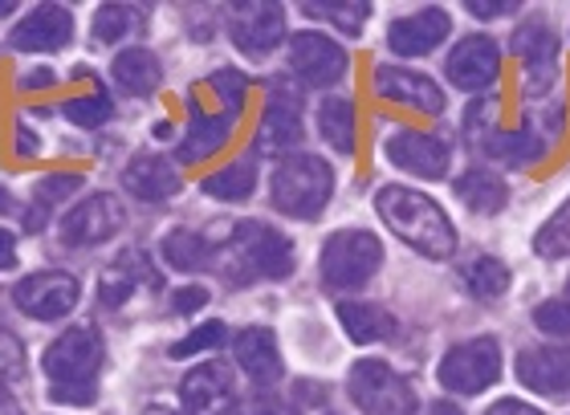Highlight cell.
Masks as SVG:
<instances>
[{
    "instance_id": "45",
    "label": "cell",
    "mask_w": 570,
    "mask_h": 415,
    "mask_svg": "<svg viewBox=\"0 0 570 415\" xmlns=\"http://www.w3.org/2000/svg\"><path fill=\"white\" fill-rule=\"evenodd\" d=\"M485 415H542V412L530 404H518V399H501V404H493Z\"/></svg>"
},
{
    "instance_id": "5",
    "label": "cell",
    "mask_w": 570,
    "mask_h": 415,
    "mask_svg": "<svg viewBox=\"0 0 570 415\" xmlns=\"http://www.w3.org/2000/svg\"><path fill=\"white\" fill-rule=\"evenodd\" d=\"M383 265V245L363 228L351 233H334L322 249V281L331 289H358L375 277V269Z\"/></svg>"
},
{
    "instance_id": "39",
    "label": "cell",
    "mask_w": 570,
    "mask_h": 415,
    "mask_svg": "<svg viewBox=\"0 0 570 415\" xmlns=\"http://www.w3.org/2000/svg\"><path fill=\"white\" fill-rule=\"evenodd\" d=\"M534 326L547 334H559V338H570V302L567 297L542 302V306L534 309Z\"/></svg>"
},
{
    "instance_id": "2",
    "label": "cell",
    "mask_w": 570,
    "mask_h": 415,
    "mask_svg": "<svg viewBox=\"0 0 570 415\" xmlns=\"http://www.w3.org/2000/svg\"><path fill=\"white\" fill-rule=\"evenodd\" d=\"M107 346L90 326H73L46 350V375L53 383V399L73 407H90L98 392V370H102Z\"/></svg>"
},
{
    "instance_id": "44",
    "label": "cell",
    "mask_w": 570,
    "mask_h": 415,
    "mask_svg": "<svg viewBox=\"0 0 570 415\" xmlns=\"http://www.w3.org/2000/svg\"><path fill=\"white\" fill-rule=\"evenodd\" d=\"M240 415H294V407L285 404V399H274V395H262V399H253Z\"/></svg>"
},
{
    "instance_id": "40",
    "label": "cell",
    "mask_w": 570,
    "mask_h": 415,
    "mask_svg": "<svg viewBox=\"0 0 570 415\" xmlns=\"http://www.w3.org/2000/svg\"><path fill=\"white\" fill-rule=\"evenodd\" d=\"M216 90V95L225 98L228 102V115H237L240 110V102H245V90H249V82H245V73H237V70H220V73H213V82H208Z\"/></svg>"
},
{
    "instance_id": "21",
    "label": "cell",
    "mask_w": 570,
    "mask_h": 415,
    "mask_svg": "<svg viewBox=\"0 0 570 415\" xmlns=\"http://www.w3.org/2000/svg\"><path fill=\"white\" fill-rule=\"evenodd\" d=\"M302 139V107L289 90H282V82L269 86V107L262 119V151H285Z\"/></svg>"
},
{
    "instance_id": "30",
    "label": "cell",
    "mask_w": 570,
    "mask_h": 415,
    "mask_svg": "<svg viewBox=\"0 0 570 415\" xmlns=\"http://www.w3.org/2000/svg\"><path fill=\"white\" fill-rule=\"evenodd\" d=\"M318 131L334 151H355V107L346 98H326L318 110Z\"/></svg>"
},
{
    "instance_id": "12",
    "label": "cell",
    "mask_w": 570,
    "mask_h": 415,
    "mask_svg": "<svg viewBox=\"0 0 570 415\" xmlns=\"http://www.w3.org/2000/svg\"><path fill=\"white\" fill-rule=\"evenodd\" d=\"M228 33H233L237 49L265 58L285 41V9L282 4H237L228 17Z\"/></svg>"
},
{
    "instance_id": "51",
    "label": "cell",
    "mask_w": 570,
    "mask_h": 415,
    "mask_svg": "<svg viewBox=\"0 0 570 415\" xmlns=\"http://www.w3.org/2000/svg\"><path fill=\"white\" fill-rule=\"evenodd\" d=\"M142 415H176V412H167V407H147Z\"/></svg>"
},
{
    "instance_id": "11",
    "label": "cell",
    "mask_w": 570,
    "mask_h": 415,
    "mask_svg": "<svg viewBox=\"0 0 570 415\" xmlns=\"http://www.w3.org/2000/svg\"><path fill=\"white\" fill-rule=\"evenodd\" d=\"M289 66L302 82L334 86L346 73V49L322 33H294L289 37Z\"/></svg>"
},
{
    "instance_id": "41",
    "label": "cell",
    "mask_w": 570,
    "mask_h": 415,
    "mask_svg": "<svg viewBox=\"0 0 570 415\" xmlns=\"http://www.w3.org/2000/svg\"><path fill=\"white\" fill-rule=\"evenodd\" d=\"M17 370H21V346L12 343L9 334H0V399H9V383L17 379Z\"/></svg>"
},
{
    "instance_id": "4",
    "label": "cell",
    "mask_w": 570,
    "mask_h": 415,
    "mask_svg": "<svg viewBox=\"0 0 570 415\" xmlns=\"http://www.w3.org/2000/svg\"><path fill=\"white\" fill-rule=\"evenodd\" d=\"M334 191V171L322 164L318 155H294L282 159L274 171V204L277 213L294 216V220H314L322 208L331 204Z\"/></svg>"
},
{
    "instance_id": "1",
    "label": "cell",
    "mask_w": 570,
    "mask_h": 415,
    "mask_svg": "<svg viewBox=\"0 0 570 415\" xmlns=\"http://www.w3.org/2000/svg\"><path fill=\"white\" fill-rule=\"evenodd\" d=\"M375 208H380L383 225L392 228L395 237L412 245L416 253L432 257V261H449L456 253V228L432 196L416 188H400V184H387V188L375 191Z\"/></svg>"
},
{
    "instance_id": "46",
    "label": "cell",
    "mask_w": 570,
    "mask_h": 415,
    "mask_svg": "<svg viewBox=\"0 0 570 415\" xmlns=\"http://www.w3.org/2000/svg\"><path fill=\"white\" fill-rule=\"evenodd\" d=\"M53 82H58V73H53V70H37V73H24L21 90H49Z\"/></svg>"
},
{
    "instance_id": "37",
    "label": "cell",
    "mask_w": 570,
    "mask_h": 415,
    "mask_svg": "<svg viewBox=\"0 0 570 415\" xmlns=\"http://www.w3.org/2000/svg\"><path fill=\"white\" fill-rule=\"evenodd\" d=\"M66 119L70 122H78V127H102V122L110 119V98L102 95V90H95V95H78V98H70L66 102Z\"/></svg>"
},
{
    "instance_id": "16",
    "label": "cell",
    "mask_w": 570,
    "mask_h": 415,
    "mask_svg": "<svg viewBox=\"0 0 570 415\" xmlns=\"http://www.w3.org/2000/svg\"><path fill=\"white\" fill-rule=\"evenodd\" d=\"M452 21L444 9H420L412 12V17H400V21L387 29V46H392V53H400V58H424V53H432V49L449 37Z\"/></svg>"
},
{
    "instance_id": "8",
    "label": "cell",
    "mask_w": 570,
    "mask_h": 415,
    "mask_svg": "<svg viewBox=\"0 0 570 415\" xmlns=\"http://www.w3.org/2000/svg\"><path fill=\"white\" fill-rule=\"evenodd\" d=\"M127 225V213H122V200L119 196H110V191H98L90 200H82L73 213H66L61 220V237L86 249V245H102L110 240L115 233H122Z\"/></svg>"
},
{
    "instance_id": "6",
    "label": "cell",
    "mask_w": 570,
    "mask_h": 415,
    "mask_svg": "<svg viewBox=\"0 0 570 415\" xmlns=\"http://www.w3.org/2000/svg\"><path fill=\"white\" fill-rule=\"evenodd\" d=\"M351 399L367 415H416V395H412V383L392 370L387 363H375V358H363L351 370Z\"/></svg>"
},
{
    "instance_id": "9",
    "label": "cell",
    "mask_w": 570,
    "mask_h": 415,
    "mask_svg": "<svg viewBox=\"0 0 570 415\" xmlns=\"http://www.w3.org/2000/svg\"><path fill=\"white\" fill-rule=\"evenodd\" d=\"M12 297H17V309H21V314H29V318L58 322V318H66L73 306H78V281H73L70 274L49 269V274L24 277V281L12 289Z\"/></svg>"
},
{
    "instance_id": "19",
    "label": "cell",
    "mask_w": 570,
    "mask_h": 415,
    "mask_svg": "<svg viewBox=\"0 0 570 415\" xmlns=\"http://www.w3.org/2000/svg\"><path fill=\"white\" fill-rule=\"evenodd\" d=\"M375 90H380L383 98L400 102V107L424 110V115H440V110H444V95H440V86L428 82L424 73H416V70L380 66V70H375Z\"/></svg>"
},
{
    "instance_id": "26",
    "label": "cell",
    "mask_w": 570,
    "mask_h": 415,
    "mask_svg": "<svg viewBox=\"0 0 570 415\" xmlns=\"http://www.w3.org/2000/svg\"><path fill=\"white\" fill-rule=\"evenodd\" d=\"M456 196H461L473 213L481 216H493L505 208V200H510V191H505V179L493 176L489 167H476V171H469V176L456 179Z\"/></svg>"
},
{
    "instance_id": "14",
    "label": "cell",
    "mask_w": 570,
    "mask_h": 415,
    "mask_svg": "<svg viewBox=\"0 0 570 415\" xmlns=\"http://www.w3.org/2000/svg\"><path fill=\"white\" fill-rule=\"evenodd\" d=\"M387 159L420 179H444L452 147H449V139H440V135L400 131V135H392V142H387Z\"/></svg>"
},
{
    "instance_id": "43",
    "label": "cell",
    "mask_w": 570,
    "mask_h": 415,
    "mask_svg": "<svg viewBox=\"0 0 570 415\" xmlns=\"http://www.w3.org/2000/svg\"><path fill=\"white\" fill-rule=\"evenodd\" d=\"M171 306H176V314H196V309L208 306V289H200V285H191V289H179Z\"/></svg>"
},
{
    "instance_id": "35",
    "label": "cell",
    "mask_w": 570,
    "mask_h": 415,
    "mask_svg": "<svg viewBox=\"0 0 570 415\" xmlns=\"http://www.w3.org/2000/svg\"><path fill=\"white\" fill-rule=\"evenodd\" d=\"M139 29V12L127 9V4H102L95 17V37L102 41V46H110V41H119V37L135 33Z\"/></svg>"
},
{
    "instance_id": "48",
    "label": "cell",
    "mask_w": 570,
    "mask_h": 415,
    "mask_svg": "<svg viewBox=\"0 0 570 415\" xmlns=\"http://www.w3.org/2000/svg\"><path fill=\"white\" fill-rule=\"evenodd\" d=\"M17 155H37V139H33V131H17Z\"/></svg>"
},
{
    "instance_id": "36",
    "label": "cell",
    "mask_w": 570,
    "mask_h": 415,
    "mask_svg": "<svg viewBox=\"0 0 570 415\" xmlns=\"http://www.w3.org/2000/svg\"><path fill=\"white\" fill-rule=\"evenodd\" d=\"M309 17H318V21H334L343 33L355 37L363 24H367L371 17V4H338V0H331V4H306Z\"/></svg>"
},
{
    "instance_id": "34",
    "label": "cell",
    "mask_w": 570,
    "mask_h": 415,
    "mask_svg": "<svg viewBox=\"0 0 570 415\" xmlns=\"http://www.w3.org/2000/svg\"><path fill=\"white\" fill-rule=\"evenodd\" d=\"M78 188H82V176H46L41 184H37V191H33L37 213L24 216V228H41V213H46L49 204L66 200V196H73Z\"/></svg>"
},
{
    "instance_id": "38",
    "label": "cell",
    "mask_w": 570,
    "mask_h": 415,
    "mask_svg": "<svg viewBox=\"0 0 570 415\" xmlns=\"http://www.w3.org/2000/svg\"><path fill=\"white\" fill-rule=\"evenodd\" d=\"M225 338H228L225 322H208L200 330H191L188 338H179L171 346V358H188V355H200V350H213V346H225Z\"/></svg>"
},
{
    "instance_id": "49",
    "label": "cell",
    "mask_w": 570,
    "mask_h": 415,
    "mask_svg": "<svg viewBox=\"0 0 570 415\" xmlns=\"http://www.w3.org/2000/svg\"><path fill=\"white\" fill-rule=\"evenodd\" d=\"M420 415H461V407H456V404H432V407H424Z\"/></svg>"
},
{
    "instance_id": "22",
    "label": "cell",
    "mask_w": 570,
    "mask_h": 415,
    "mask_svg": "<svg viewBox=\"0 0 570 415\" xmlns=\"http://www.w3.org/2000/svg\"><path fill=\"white\" fill-rule=\"evenodd\" d=\"M135 285L159 289V277H155V269L147 265V253L142 249H127L122 257H115V261L107 265V274L98 281V297H102L107 306H119V302L131 297Z\"/></svg>"
},
{
    "instance_id": "50",
    "label": "cell",
    "mask_w": 570,
    "mask_h": 415,
    "mask_svg": "<svg viewBox=\"0 0 570 415\" xmlns=\"http://www.w3.org/2000/svg\"><path fill=\"white\" fill-rule=\"evenodd\" d=\"M9 208H12V200H9V191L0 188V213H9Z\"/></svg>"
},
{
    "instance_id": "52",
    "label": "cell",
    "mask_w": 570,
    "mask_h": 415,
    "mask_svg": "<svg viewBox=\"0 0 570 415\" xmlns=\"http://www.w3.org/2000/svg\"><path fill=\"white\" fill-rule=\"evenodd\" d=\"M4 12H12V0H0V17H4Z\"/></svg>"
},
{
    "instance_id": "42",
    "label": "cell",
    "mask_w": 570,
    "mask_h": 415,
    "mask_svg": "<svg viewBox=\"0 0 570 415\" xmlns=\"http://www.w3.org/2000/svg\"><path fill=\"white\" fill-rule=\"evenodd\" d=\"M469 12L481 17V21H498V17H510L513 4L510 0H469Z\"/></svg>"
},
{
    "instance_id": "10",
    "label": "cell",
    "mask_w": 570,
    "mask_h": 415,
    "mask_svg": "<svg viewBox=\"0 0 570 415\" xmlns=\"http://www.w3.org/2000/svg\"><path fill=\"white\" fill-rule=\"evenodd\" d=\"M513 53L525 66V95H547L559 78V41L550 33L547 21H525L513 33Z\"/></svg>"
},
{
    "instance_id": "17",
    "label": "cell",
    "mask_w": 570,
    "mask_h": 415,
    "mask_svg": "<svg viewBox=\"0 0 570 415\" xmlns=\"http://www.w3.org/2000/svg\"><path fill=\"white\" fill-rule=\"evenodd\" d=\"M501 53L489 37H464L461 46L449 53V82L461 90H485L498 82Z\"/></svg>"
},
{
    "instance_id": "18",
    "label": "cell",
    "mask_w": 570,
    "mask_h": 415,
    "mask_svg": "<svg viewBox=\"0 0 570 415\" xmlns=\"http://www.w3.org/2000/svg\"><path fill=\"white\" fill-rule=\"evenodd\" d=\"M73 37V17L58 4H41L24 17L17 29H12V49H24V53H53V49H66Z\"/></svg>"
},
{
    "instance_id": "32",
    "label": "cell",
    "mask_w": 570,
    "mask_h": 415,
    "mask_svg": "<svg viewBox=\"0 0 570 415\" xmlns=\"http://www.w3.org/2000/svg\"><path fill=\"white\" fill-rule=\"evenodd\" d=\"M253 188H257V167L249 159H240V164L204 179V191L216 196V200H245V196H253Z\"/></svg>"
},
{
    "instance_id": "24",
    "label": "cell",
    "mask_w": 570,
    "mask_h": 415,
    "mask_svg": "<svg viewBox=\"0 0 570 415\" xmlns=\"http://www.w3.org/2000/svg\"><path fill=\"white\" fill-rule=\"evenodd\" d=\"M338 322L351 343L371 346V343H387L395 334V318L383 306H371V302H343L338 306Z\"/></svg>"
},
{
    "instance_id": "13",
    "label": "cell",
    "mask_w": 570,
    "mask_h": 415,
    "mask_svg": "<svg viewBox=\"0 0 570 415\" xmlns=\"http://www.w3.org/2000/svg\"><path fill=\"white\" fill-rule=\"evenodd\" d=\"M179 395H184L188 415H233L237 412V383H233V370L220 367V363H200V367L184 379Z\"/></svg>"
},
{
    "instance_id": "23",
    "label": "cell",
    "mask_w": 570,
    "mask_h": 415,
    "mask_svg": "<svg viewBox=\"0 0 570 415\" xmlns=\"http://www.w3.org/2000/svg\"><path fill=\"white\" fill-rule=\"evenodd\" d=\"M237 363H240V370H245L253 383H262V387L282 379L277 338L269 330H262V326H253V330H245L237 338Z\"/></svg>"
},
{
    "instance_id": "15",
    "label": "cell",
    "mask_w": 570,
    "mask_h": 415,
    "mask_svg": "<svg viewBox=\"0 0 570 415\" xmlns=\"http://www.w3.org/2000/svg\"><path fill=\"white\" fill-rule=\"evenodd\" d=\"M518 379L538 395L570 399V346H534L518 358Z\"/></svg>"
},
{
    "instance_id": "20",
    "label": "cell",
    "mask_w": 570,
    "mask_h": 415,
    "mask_svg": "<svg viewBox=\"0 0 570 415\" xmlns=\"http://www.w3.org/2000/svg\"><path fill=\"white\" fill-rule=\"evenodd\" d=\"M122 188L147 204H159L179 191V171L171 159H159V155H135L131 164H127V171H122Z\"/></svg>"
},
{
    "instance_id": "7",
    "label": "cell",
    "mask_w": 570,
    "mask_h": 415,
    "mask_svg": "<svg viewBox=\"0 0 570 415\" xmlns=\"http://www.w3.org/2000/svg\"><path fill=\"white\" fill-rule=\"evenodd\" d=\"M501 379V350L493 338H473V343L452 346L440 358V387L452 395H476Z\"/></svg>"
},
{
    "instance_id": "25",
    "label": "cell",
    "mask_w": 570,
    "mask_h": 415,
    "mask_svg": "<svg viewBox=\"0 0 570 415\" xmlns=\"http://www.w3.org/2000/svg\"><path fill=\"white\" fill-rule=\"evenodd\" d=\"M228 131H233V115H204L200 107H191V127L188 139L179 142V159L184 164H200L208 155H216L228 142Z\"/></svg>"
},
{
    "instance_id": "27",
    "label": "cell",
    "mask_w": 570,
    "mask_h": 415,
    "mask_svg": "<svg viewBox=\"0 0 570 415\" xmlns=\"http://www.w3.org/2000/svg\"><path fill=\"white\" fill-rule=\"evenodd\" d=\"M476 147H485V155L510 167H530L547 155V139H538L534 131H489L485 142H476Z\"/></svg>"
},
{
    "instance_id": "28",
    "label": "cell",
    "mask_w": 570,
    "mask_h": 415,
    "mask_svg": "<svg viewBox=\"0 0 570 415\" xmlns=\"http://www.w3.org/2000/svg\"><path fill=\"white\" fill-rule=\"evenodd\" d=\"M115 82L127 90V95H151L159 86V61H155L151 49H122L115 58Z\"/></svg>"
},
{
    "instance_id": "29",
    "label": "cell",
    "mask_w": 570,
    "mask_h": 415,
    "mask_svg": "<svg viewBox=\"0 0 570 415\" xmlns=\"http://www.w3.org/2000/svg\"><path fill=\"white\" fill-rule=\"evenodd\" d=\"M164 261L179 274H200L213 265V245L200 237V233H188V228H176L164 237Z\"/></svg>"
},
{
    "instance_id": "47",
    "label": "cell",
    "mask_w": 570,
    "mask_h": 415,
    "mask_svg": "<svg viewBox=\"0 0 570 415\" xmlns=\"http://www.w3.org/2000/svg\"><path fill=\"white\" fill-rule=\"evenodd\" d=\"M12 265H17V240H12V233L0 228V269H12Z\"/></svg>"
},
{
    "instance_id": "33",
    "label": "cell",
    "mask_w": 570,
    "mask_h": 415,
    "mask_svg": "<svg viewBox=\"0 0 570 415\" xmlns=\"http://www.w3.org/2000/svg\"><path fill=\"white\" fill-rule=\"evenodd\" d=\"M534 253L538 257H550V261L570 257V200L542 225V233L534 237Z\"/></svg>"
},
{
    "instance_id": "3",
    "label": "cell",
    "mask_w": 570,
    "mask_h": 415,
    "mask_svg": "<svg viewBox=\"0 0 570 415\" xmlns=\"http://www.w3.org/2000/svg\"><path fill=\"white\" fill-rule=\"evenodd\" d=\"M220 269L233 281H249V277H274L277 281V277L294 274V245L269 225L245 220V225H237L225 253H220Z\"/></svg>"
},
{
    "instance_id": "31",
    "label": "cell",
    "mask_w": 570,
    "mask_h": 415,
    "mask_svg": "<svg viewBox=\"0 0 570 415\" xmlns=\"http://www.w3.org/2000/svg\"><path fill=\"white\" fill-rule=\"evenodd\" d=\"M461 281L473 297L493 302V297H501L510 289V269H505L498 257H476V261H469L461 269Z\"/></svg>"
}]
</instances>
